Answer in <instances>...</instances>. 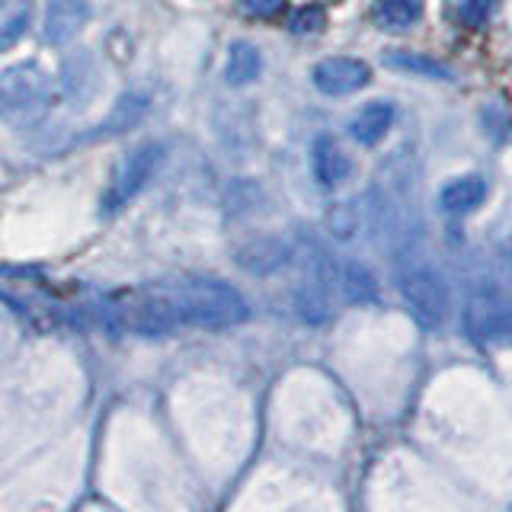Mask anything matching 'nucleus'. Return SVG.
<instances>
[{
    "label": "nucleus",
    "mask_w": 512,
    "mask_h": 512,
    "mask_svg": "<svg viewBox=\"0 0 512 512\" xmlns=\"http://www.w3.org/2000/svg\"><path fill=\"white\" fill-rule=\"evenodd\" d=\"M180 320L202 330H228L250 317L247 298L221 279H186L167 288Z\"/></svg>",
    "instance_id": "nucleus-1"
},
{
    "label": "nucleus",
    "mask_w": 512,
    "mask_h": 512,
    "mask_svg": "<svg viewBox=\"0 0 512 512\" xmlns=\"http://www.w3.org/2000/svg\"><path fill=\"white\" fill-rule=\"evenodd\" d=\"M52 103V80L39 64H13L0 71V119L16 128H32Z\"/></svg>",
    "instance_id": "nucleus-2"
},
{
    "label": "nucleus",
    "mask_w": 512,
    "mask_h": 512,
    "mask_svg": "<svg viewBox=\"0 0 512 512\" xmlns=\"http://www.w3.org/2000/svg\"><path fill=\"white\" fill-rule=\"evenodd\" d=\"M464 333L471 343H496L512 333V295L493 276H480L468 285L461 311Z\"/></svg>",
    "instance_id": "nucleus-3"
},
{
    "label": "nucleus",
    "mask_w": 512,
    "mask_h": 512,
    "mask_svg": "<svg viewBox=\"0 0 512 512\" xmlns=\"http://www.w3.org/2000/svg\"><path fill=\"white\" fill-rule=\"evenodd\" d=\"M397 292L404 298L413 320L426 330H436L448 314V285L432 266H410L400 272Z\"/></svg>",
    "instance_id": "nucleus-4"
},
{
    "label": "nucleus",
    "mask_w": 512,
    "mask_h": 512,
    "mask_svg": "<svg viewBox=\"0 0 512 512\" xmlns=\"http://www.w3.org/2000/svg\"><path fill=\"white\" fill-rule=\"evenodd\" d=\"M160 157H164V148L160 144H141V148L128 151L119 167L112 170L109 186L103 192V215H116L132 202L138 192L148 186V180L154 176V170L160 167Z\"/></svg>",
    "instance_id": "nucleus-5"
},
{
    "label": "nucleus",
    "mask_w": 512,
    "mask_h": 512,
    "mask_svg": "<svg viewBox=\"0 0 512 512\" xmlns=\"http://www.w3.org/2000/svg\"><path fill=\"white\" fill-rule=\"evenodd\" d=\"M125 324L132 333L144 336V340H157V336H170L183 320H180V311H176L170 292L160 288V292L135 295L132 308L125 311Z\"/></svg>",
    "instance_id": "nucleus-6"
},
{
    "label": "nucleus",
    "mask_w": 512,
    "mask_h": 512,
    "mask_svg": "<svg viewBox=\"0 0 512 512\" xmlns=\"http://www.w3.org/2000/svg\"><path fill=\"white\" fill-rule=\"evenodd\" d=\"M311 80H314V87L327 96H349L368 87L372 68L359 58H324L320 64H314Z\"/></svg>",
    "instance_id": "nucleus-7"
},
{
    "label": "nucleus",
    "mask_w": 512,
    "mask_h": 512,
    "mask_svg": "<svg viewBox=\"0 0 512 512\" xmlns=\"http://www.w3.org/2000/svg\"><path fill=\"white\" fill-rule=\"evenodd\" d=\"M90 20V0H48L42 36L48 45H68Z\"/></svg>",
    "instance_id": "nucleus-8"
},
{
    "label": "nucleus",
    "mask_w": 512,
    "mask_h": 512,
    "mask_svg": "<svg viewBox=\"0 0 512 512\" xmlns=\"http://www.w3.org/2000/svg\"><path fill=\"white\" fill-rule=\"evenodd\" d=\"M288 260H292V247L279 237L247 240V244L237 247V253H234V263L244 272H250V276H272V272L288 266Z\"/></svg>",
    "instance_id": "nucleus-9"
},
{
    "label": "nucleus",
    "mask_w": 512,
    "mask_h": 512,
    "mask_svg": "<svg viewBox=\"0 0 512 512\" xmlns=\"http://www.w3.org/2000/svg\"><path fill=\"white\" fill-rule=\"evenodd\" d=\"M311 170H314V180L320 186L336 189L352 173V160H349V154L333 138L320 135L314 141V148H311Z\"/></svg>",
    "instance_id": "nucleus-10"
},
{
    "label": "nucleus",
    "mask_w": 512,
    "mask_h": 512,
    "mask_svg": "<svg viewBox=\"0 0 512 512\" xmlns=\"http://www.w3.org/2000/svg\"><path fill=\"white\" fill-rule=\"evenodd\" d=\"M484 199H487V180L477 173L455 176V180H448L439 192V205L448 215H468L477 205H484Z\"/></svg>",
    "instance_id": "nucleus-11"
},
{
    "label": "nucleus",
    "mask_w": 512,
    "mask_h": 512,
    "mask_svg": "<svg viewBox=\"0 0 512 512\" xmlns=\"http://www.w3.org/2000/svg\"><path fill=\"white\" fill-rule=\"evenodd\" d=\"M394 103L388 100H375V103H368L362 106L356 116H352L349 122V135L356 138L359 144H378L384 135L391 132V125H394Z\"/></svg>",
    "instance_id": "nucleus-12"
},
{
    "label": "nucleus",
    "mask_w": 512,
    "mask_h": 512,
    "mask_svg": "<svg viewBox=\"0 0 512 512\" xmlns=\"http://www.w3.org/2000/svg\"><path fill=\"white\" fill-rule=\"evenodd\" d=\"M295 304H298V314L308 320V324H324V320L333 317V301H330V288H327V279L324 276H308L301 282L298 295H295Z\"/></svg>",
    "instance_id": "nucleus-13"
},
{
    "label": "nucleus",
    "mask_w": 512,
    "mask_h": 512,
    "mask_svg": "<svg viewBox=\"0 0 512 512\" xmlns=\"http://www.w3.org/2000/svg\"><path fill=\"white\" fill-rule=\"evenodd\" d=\"M260 71H263V58L256 52V45L234 42L228 61H224V80H228L231 87H247L260 77Z\"/></svg>",
    "instance_id": "nucleus-14"
},
{
    "label": "nucleus",
    "mask_w": 512,
    "mask_h": 512,
    "mask_svg": "<svg viewBox=\"0 0 512 512\" xmlns=\"http://www.w3.org/2000/svg\"><path fill=\"white\" fill-rule=\"evenodd\" d=\"M32 23V0H0V55L26 36Z\"/></svg>",
    "instance_id": "nucleus-15"
},
{
    "label": "nucleus",
    "mask_w": 512,
    "mask_h": 512,
    "mask_svg": "<svg viewBox=\"0 0 512 512\" xmlns=\"http://www.w3.org/2000/svg\"><path fill=\"white\" fill-rule=\"evenodd\" d=\"M148 112V103H144V96H138V93H125V96H119L116 100V106L109 109V116L103 119V125H100V138H106V135H122V132H128V128H135L138 122H141V116Z\"/></svg>",
    "instance_id": "nucleus-16"
},
{
    "label": "nucleus",
    "mask_w": 512,
    "mask_h": 512,
    "mask_svg": "<svg viewBox=\"0 0 512 512\" xmlns=\"http://www.w3.org/2000/svg\"><path fill=\"white\" fill-rule=\"evenodd\" d=\"M423 16V0H375V23L388 32L410 29Z\"/></svg>",
    "instance_id": "nucleus-17"
},
{
    "label": "nucleus",
    "mask_w": 512,
    "mask_h": 512,
    "mask_svg": "<svg viewBox=\"0 0 512 512\" xmlns=\"http://www.w3.org/2000/svg\"><path fill=\"white\" fill-rule=\"evenodd\" d=\"M384 64L394 71L404 74H416V77H432V80H452V71L445 64L426 58L423 52H388L384 55Z\"/></svg>",
    "instance_id": "nucleus-18"
},
{
    "label": "nucleus",
    "mask_w": 512,
    "mask_h": 512,
    "mask_svg": "<svg viewBox=\"0 0 512 512\" xmlns=\"http://www.w3.org/2000/svg\"><path fill=\"white\" fill-rule=\"evenodd\" d=\"M343 292H346L349 301L368 304V301L378 298V282H375V276L362 263H349L343 269Z\"/></svg>",
    "instance_id": "nucleus-19"
},
{
    "label": "nucleus",
    "mask_w": 512,
    "mask_h": 512,
    "mask_svg": "<svg viewBox=\"0 0 512 512\" xmlns=\"http://www.w3.org/2000/svg\"><path fill=\"white\" fill-rule=\"evenodd\" d=\"M362 208L359 202H343L340 208H333L330 212V231L333 237H340V240H352L359 231H362Z\"/></svg>",
    "instance_id": "nucleus-20"
},
{
    "label": "nucleus",
    "mask_w": 512,
    "mask_h": 512,
    "mask_svg": "<svg viewBox=\"0 0 512 512\" xmlns=\"http://www.w3.org/2000/svg\"><path fill=\"white\" fill-rule=\"evenodd\" d=\"M324 23H327V10L320 4L298 7L292 16H288V29H292L295 36H311V32L324 29Z\"/></svg>",
    "instance_id": "nucleus-21"
},
{
    "label": "nucleus",
    "mask_w": 512,
    "mask_h": 512,
    "mask_svg": "<svg viewBox=\"0 0 512 512\" xmlns=\"http://www.w3.org/2000/svg\"><path fill=\"white\" fill-rule=\"evenodd\" d=\"M493 7H496V0H455V16L461 26L480 29L490 20Z\"/></svg>",
    "instance_id": "nucleus-22"
},
{
    "label": "nucleus",
    "mask_w": 512,
    "mask_h": 512,
    "mask_svg": "<svg viewBox=\"0 0 512 512\" xmlns=\"http://www.w3.org/2000/svg\"><path fill=\"white\" fill-rule=\"evenodd\" d=\"M237 7L247 16H272L285 7V0H237Z\"/></svg>",
    "instance_id": "nucleus-23"
}]
</instances>
